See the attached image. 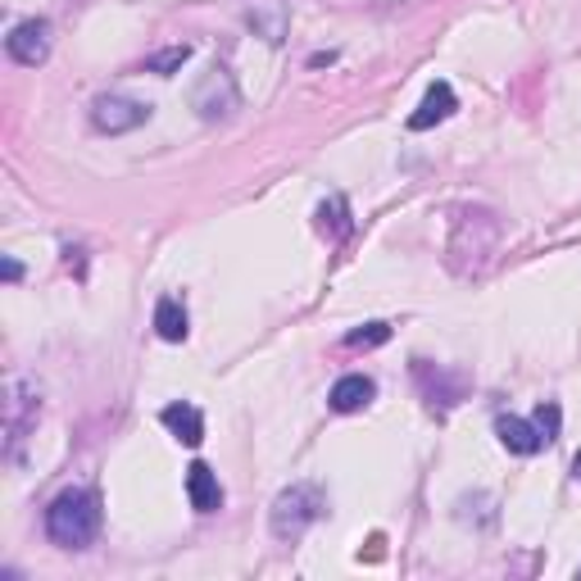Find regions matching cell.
Listing matches in <instances>:
<instances>
[{"label":"cell","mask_w":581,"mask_h":581,"mask_svg":"<svg viewBox=\"0 0 581 581\" xmlns=\"http://www.w3.org/2000/svg\"><path fill=\"white\" fill-rule=\"evenodd\" d=\"M187 60H191V46H168V50H160V55H150V60H146V73L173 78V73H178Z\"/></svg>","instance_id":"18"},{"label":"cell","mask_w":581,"mask_h":581,"mask_svg":"<svg viewBox=\"0 0 581 581\" xmlns=\"http://www.w3.org/2000/svg\"><path fill=\"white\" fill-rule=\"evenodd\" d=\"M572 477H577V482H581V450L572 454Z\"/></svg>","instance_id":"21"},{"label":"cell","mask_w":581,"mask_h":581,"mask_svg":"<svg viewBox=\"0 0 581 581\" xmlns=\"http://www.w3.org/2000/svg\"><path fill=\"white\" fill-rule=\"evenodd\" d=\"M495 437H500V445L509 450V454H541L550 445L532 418H514V414H500L495 418Z\"/></svg>","instance_id":"10"},{"label":"cell","mask_w":581,"mask_h":581,"mask_svg":"<svg viewBox=\"0 0 581 581\" xmlns=\"http://www.w3.org/2000/svg\"><path fill=\"white\" fill-rule=\"evenodd\" d=\"M414 382H418V391L427 395V404L432 409H454V404L464 400V391H468V382L459 372H445V368H437V364H427V359H414Z\"/></svg>","instance_id":"7"},{"label":"cell","mask_w":581,"mask_h":581,"mask_svg":"<svg viewBox=\"0 0 581 581\" xmlns=\"http://www.w3.org/2000/svg\"><path fill=\"white\" fill-rule=\"evenodd\" d=\"M100 495L91 487H68L46 504V536L60 550H87L100 536Z\"/></svg>","instance_id":"2"},{"label":"cell","mask_w":581,"mask_h":581,"mask_svg":"<svg viewBox=\"0 0 581 581\" xmlns=\"http://www.w3.org/2000/svg\"><path fill=\"white\" fill-rule=\"evenodd\" d=\"M0 273H5V282H18V277H23V264H18L14 255H5V264H0Z\"/></svg>","instance_id":"20"},{"label":"cell","mask_w":581,"mask_h":581,"mask_svg":"<svg viewBox=\"0 0 581 581\" xmlns=\"http://www.w3.org/2000/svg\"><path fill=\"white\" fill-rule=\"evenodd\" d=\"M187 500H191V509H195V514H218V509H223L218 472H214L205 459H195V464L187 468Z\"/></svg>","instance_id":"11"},{"label":"cell","mask_w":581,"mask_h":581,"mask_svg":"<svg viewBox=\"0 0 581 581\" xmlns=\"http://www.w3.org/2000/svg\"><path fill=\"white\" fill-rule=\"evenodd\" d=\"M391 341V323H364L355 332H345V350H377Z\"/></svg>","instance_id":"17"},{"label":"cell","mask_w":581,"mask_h":581,"mask_svg":"<svg viewBox=\"0 0 581 581\" xmlns=\"http://www.w3.org/2000/svg\"><path fill=\"white\" fill-rule=\"evenodd\" d=\"M318 232L332 245H341L350 232H355V218H350V200L345 195H327L318 205Z\"/></svg>","instance_id":"15"},{"label":"cell","mask_w":581,"mask_h":581,"mask_svg":"<svg viewBox=\"0 0 581 581\" xmlns=\"http://www.w3.org/2000/svg\"><path fill=\"white\" fill-rule=\"evenodd\" d=\"M5 50H10V60L23 64V68H37L50 60V23L46 18H23L10 28L5 37Z\"/></svg>","instance_id":"8"},{"label":"cell","mask_w":581,"mask_h":581,"mask_svg":"<svg viewBox=\"0 0 581 581\" xmlns=\"http://www.w3.org/2000/svg\"><path fill=\"white\" fill-rule=\"evenodd\" d=\"M327 518V491L318 482H291L268 509V532L277 541H300L314 522Z\"/></svg>","instance_id":"3"},{"label":"cell","mask_w":581,"mask_h":581,"mask_svg":"<svg viewBox=\"0 0 581 581\" xmlns=\"http://www.w3.org/2000/svg\"><path fill=\"white\" fill-rule=\"evenodd\" d=\"M577 577H581V572H577Z\"/></svg>","instance_id":"22"},{"label":"cell","mask_w":581,"mask_h":581,"mask_svg":"<svg viewBox=\"0 0 581 581\" xmlns=\"http://www.w3.org/2000/svg\"><path fill=\"white\" fill-rule=\"evenodd\" d=\"M454 110H459V96H454L450 83H432L422 96V105L409 114V132H432L437 123H445Z\"/></svg>","instance_id":"9"},{"label":"cell","mask_w":581,"mask_h":581,"mask_svg":"<svg viewBox=\"0 0 581 581\" xmlns=\"http://www.w3.org/2000/svg\"><path fill=\"white\" fill-rule=\"evenodd\" d=\"M160 422L168 427L173 437H178L182 445H200L205 441V414L195 409V404H187V400H178V404H164V414H160Z\"/></svg>","instance_id":"13"},{"label":"cell","mask_w":581,"mask_h":581,"mask_svg":"<svg viewBox=\"0 0 581 581\" xmlns=\"http://www.w3.org/2000/svg\"><path fill=\"white\" fill-rule=\"evenodd\" d=\"M155 332H160V341H187V332H191V318H187V305L178 295H160V305H155Z\"/></svg>","instance_id":"16"},{"label":"cell","mask_w":581,"mask_h":581,"mask_svg":"<svg viewBox=\"0 0 581 581\" xmlns=\"http://www.w3.org/2000/svg\"><path fill=\"white\" fill-rule=\"evenodd\" d=\"M372 395H377V382H372V377H364V372H345L341 382L332 387V395H327V404H332L337 414H359L364 404H372Z\"/></svg>","instance_id":"14"},{"label":"cell","mask_w":581,"mask_h":581,"mask_svg":"<svg viewBox=\"0 0 581 581\" xmlns=\"http://www.w3.org/2000/svg\"><path fill=\"white\" fill-rule=\"evenodd\" d=\"M146 118H150V105H146V100H132V96H96V100H91V128L105 132V137L137 132Z\"/></svg>","instance_id":"6"},{"label":"cell","mask_w":581,"mask_h":581,"mask_svg":"<svg viewBox=\"0 0 581 581\" xmlns=\"http://www.w3.org/2000/svg\"><path fill=\"white\" fill-rule=\"evenodd\" d=\"M191 105H195V114L205 118V123H214V118H232L237 105H241L237 78H232V73H227L223 64H210V68H205V78H200L195 91H191Z\"/></svg>","instance_id":"5"},{"label":"cell","mask_w":581,"mask_h":581,"mask_svg":"<svg viewBox=\"0 0 581 581\" xmlns=\"http://www.w3.org/2000/svg\"><path fill=\"white\" fill-rule=\"evenodd\" d=\"M500 214L495 210H482V205H464L454 210V223H450V268L459 277H477L487 273V264L495 260L500 250Z\"/></svg>","instance_id":"1"},{"label":"cell","mask_w":581,"mask_h":581,"mask_svg":"<svg viewBox=\"0 0 581 581\" xmlns=\"http://www.w3.org/2000/svg\"><path fill=\"white\" fill-rule=\"evenodd\" d=\"M532 422L541 427V437L554 445V441H559V427H564V409L554 400H545V404H536V409H532Z\"/></svg>","instance_id":"19"},{"label":"cell","mask_w":581,"mask_h":581,"mask_svg":"<svg viewBox=\"0 0 581 581\" xmlns=\"http://www.w3.org/2000/svg\"><path fill=\"white\" fill-rule=\"evenodd\" d=\"M245 23H250V28H255V37H264L268 46H282V41H287L291 14H287L282 0H255V5L245 10Z\"/></svg>","instance_id":"12"},{"label":"cell","mask_w":581,"mask_h":581,"mask_svg":"<svg viewBox=\"0 0 581 581\" xmlns=\"http://www.w3.org/2000/svg\"><path fill=\"white\" fill-rule=\"evenodd\" d=\"M37 418H41V391L28 382V377H14L10 400H5V454L10 459L23 454V441L33 437Z\"/></svg>","instance_id":"4"}]
</instances>
